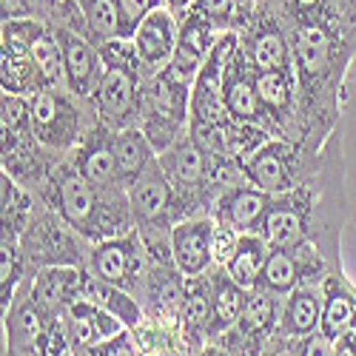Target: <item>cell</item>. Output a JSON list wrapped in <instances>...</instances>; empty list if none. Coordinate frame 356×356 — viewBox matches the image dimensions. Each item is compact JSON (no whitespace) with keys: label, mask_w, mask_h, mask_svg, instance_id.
I'll return each mask as SVG.
<instances>
[{"label":"cell","mask_w":356,"mask_h":356,"mask_svg":"<svg viewBox=\"0 0 356 356\" xmlns=\"http://www.w3.org/2000/svg\"><path fill=\"white\" fill-rule=\"evenodd\" d=\"M271 200L274 194L262 191L251 183L240 186V188H231L225 191L211 209V217L217 225H228L240 234H257L265 214L271 209Z\"/></svg>","instance_id":"cell-16"},{"label":"cell","mask_w":356,"mask_h":356,"mask_svg":"<svg viewBox=\"0 0 356 356\" xmlns=\"http://www.w3.org/2000/svg\"><path fill=\"white\" fill-rule=\"evenodd\" d=\"M20 245L26 257V274L35 277L40 268H49V265H77V268H86L95 243L80 236L69 222H63L40 200L32 222L20 234Z\"/></svg>","instance_id":"cell-4"},{"label":"cell","mask_w":356,"mask_h":356,"mask_svg":"<svg viewBox=\"0 0 356 356\" xmlns=\"http://www.w3.org/2000/svg\"><path fill=\"white\" fill-rule=\"evenodd\" d=\"M66 319H69V339H72L74 353H83V350L95 348V345L126 331L123 319H117L114 314H108V311H103L92 302H86V300H77L69 308Z\"/></svg>","instance_id":"cell-18"},{"label":"cell","mask_w":356,"mask_h":356,"mask_svg":"<svg viewBox=\"0 0 356 356\" xmlns=\"http://www.w3.org/2000/svg\"><path fill=\"white\" fill-rule=\"evenodd\" d=\"M72 163L88 183L100 191H120V171L114 157V131L103 123H95L83 134V140L72 148ZM126 191V188H123Z\"/></svg>","instance_id":"cell-10"},{"label":"cell","mask_w":356,"mask_h":356,"mask_svg":"<svg viewBox=\"0 0 356 356\" xmlns=\"http://www.w3.org/2000/svg\"><path fill=\"white\" fill-rule=\"evenodd\" d=\"M191 86L194 83H188L171 69L143 77L137 126L152 140L157 154L191 129Z\"/></svg>","instance_id":"cell-2"},{"label":"cell","mask_w":356,"mask_h":356,"mask_svg":"<svg viewBox=\"0 0 356 356\" xmlns=\"http://www.w3.org/2000/svg\"><path fill=\"white\" fill-rule=\"evenodd\" d=\"M191 12L211 20L217 29H231L236 20V12H240V0H194Z\"/></svg>","instance_id":"cell-30"},{"label":"cell","mask_w":356,"mask_h":356,"mask_svg":"<svg viewBox=\"0 0 356 356\" xmlns=\"http://www.w3.org/2000/svg\"><path fill=\"white\" fill-rule=\"evenodd\" d=\"M32 57L40 69V80H43V92L46 88H66V63H63V49L60 40H57L54 29H46V32L35 40L32 46Z\"/></svg>","instance_id":"cell-27"},{"label":"cell","mask_w":356,"mask_h":356,"mask_svg":"<svg viewBox=\"0 0 356 356\" xmlns=\"http://www.w3.org/2000/svg\"><path fill=\"white\" fill-rule=\"evenodd\" d=\"M322 305H325V288L322 285H300L291 291L282 300L280 311V337L291 339H302L314 331H319V319H322Z\"/></svg>","instance_id":"cell-19"},{"label":"cell","mask_w":356,"mask_h":356,"mask_svg":"<svg viewBox=\"0 0 356 356\" xmlns=\"http://www.w3.org/2000/svg\"><path fill=\"white\" fill-rule=\"evenodd\" d=\"M322 163V148L311 152L308 145L293 143L285 137H271L265 140L257 152L243 163L251 186L268 191V194H282L316 174Z\"/></svg>","instance_id":"cell-5"},{"label":"cell","mask_w":356,"mask_h":356,"mask_svg":"<svg viewBox=\"0 0 356 356\" xmlns=\"http://www.w3.org/2000/svg\"><path fill=\"white\" fill-rule=\"evenodd\" d=\"M35 194L88 243L114 240V236H123L137 228L129 205V191L95 188L74 168L69 154L51 165L49 177L43 186L35 188Z\"/></svg>","instance_id":"cell-1"},{"label":"cell","mask_w":356,"mask_h":356,"mask_svg":"<svg viewBox=\"0 0 356 356\" xmlns=\"http://www.w3.org/2000/svg\"><path fill=\"white\" fill-rule=\"evenodd\" d=\"M300 285H302V271H300V262H296V257L288 248H271L268 259H265V265H262V274H259L257 288H262V291L280 296V300H285V296L291 291H296Z\"/></svg>","instance_id":"cell-26"},{"label":"cell","mask_w":356,"mask_h":356,"mask_svg":"<svg viewBox=\"0 0 356 356\" xmlns=\"http://www.w3.org/2000/svg\"><path fill=\"white\" fill-rule=\"evenodd\" d=\"M77 356H140V348L134 342L131 328H126L123 334H117V337H111V339H106V342H100L95 348H88V350H83Z\"/></svg>","instance_id":"cell-31"},{"label":"cell","mask_w":356,"mask_h":356,"mask_svg":"<svg viewBox=\"0 0 356 356\" xmlns=\"http://www.w3.org/2000/svg\"><path fill=\"white\" fill-rule=\"evenodd\" d=\"M86 268L111 285L126 288L140 300L145 277H148V254H145L140 231L134 228L123 236H114V240L95 243Z\"/></svg>","instance_id":"cell-6"},{"label":"cell","mask_w":356,"mask_h":356,"mask_svg":"<svg viewBox=\"0 0 356 356\" xmlns=\"http://www.w3.org/2000/svg\"><path fill=\"white\" fill-rule=\"evenodd\" d=\"M97 51H100L103 69H129V72L145 74V69H143V63H140V54H137V46H134L131 38H111V40H103V43H97Z\"/></svg>","instance_id":"cell-29"},{"label":"cell","mask_w":356,"mask_h":356,"mask_svg":"<svg viewBox=\"0 0 356 356\" xmlns=\"http://www.w3.org/2000/svg\"><path fill=\"white\" fill-rule=\"evenodd\" d=\"M157 6H163V0H120L123 12V38H131L134 29L143 23L145 15H152Z\"/></svg>","instance_id":"cell-33"},{"label":"cell","mask_w":356,"mask_h":356,"mask_svg":"<svg viewBox=\"0 0 356 356\" xmlns=\"http://www.w3.org/2000/svg\"><path fill=\"white\" fill-rule=\"evenodd\" d=\"M214 217H188L171 225V254L174 265L186 280H200L214 268Z\"/></svg>","instance_id":"cell-9"},{"label":"cell","mask_w":356,"mask_h":356,"mask_svg":"<svg viewBox=\"0 0 356 356\" xmlns=\"http://www.w3.org/2000/svg\"><path fill=\"white\" fill-rule=\"evenodd\" d=\"M129 205L137 231H171L180 222V202L171 180L165 177L160 160L148 165V171L129 188Z\"/></svg>","instance_id":"cell-7"},{"label":"cell","mask_w":356,"mask_h":356,"mask_svg":"<svg viewBox=\"0 0 356 356\" xmlns=\"http://www.w3.org/2000/svg\"><path fill=\"white\" fill-rule=\"evenodd\" d=\"M114 157H117V171H120V183L129 191L148 171V165L157 160V152L140 126H129L114 131Z\"/></svg>","instance_id":"cell-22"},{"label":"cell","mask_w":356,"mask_h":356,"mask_svg":"<svg viewBox=\"0 0 356 356\" xmlns=\"http://www.w3.org/2000/svg\"><path fill=\"white\" fill-rule=\"evenodd\" d=\"M268 254H271V245L265 243L259 234H243L240 236V248H236V254L225 265V271L236 285H243L245 291H254Z\"/></svg>","instance_id":"cell-25"},{"label":"cell","mask_w":356,"mask_h":356,"mask_svg":"<svg viewBox=\"0 0 356 356\" xmlns=\"http://www.w3.org/2000/svg\"><path fill=\"white\" fill-rule=\"evenodd\" d=\"M57 40H60L63 49V63H66V86L69 92L80 100H92L100 77H103V60L100 51L95 49L92 38L80 35L77 29L69 26H51Z\"/></svg>","instance_id":"cell-11"},{"label":"cell","mask_w":356,"mask_h":356,"mask_svg":"<svg viewBox=\"0 0 356 356\" xmlns=\"http://www.w3.org/2000/svg\"><path fill=\"white\" fill-rule=\"evenodd\" d=\"M83 20L88 26L95 40H111V38H123V12H120V0H77Z\"/></svg>","instance_id":"cell-28"},{"label":"cell","mask_w":356,"mask_h":356,"mask_svg":"<svg viewBox=\"0 0 356 356\" xmlns=\"http://www.w3.org/2000/svg\"><path fill=\"white\" fill-rule=\"evenodd\" d=\"M80 300H86V302H92V305L114 314L117 319H123L126 328H134V325H140L145 319V311H143V305H140V300L134 293H129L120 285H111V282L100 280L97 274H92L88 268L83 271Z\"/></svg>","instance_id":"cell-21"},{"label":"cell","mask_w":356,"mask_h":356,"mask_svg":"<svg viewBox=\"0 0 356 356\" xmlns=\"http://www.w3.org/2000/svg\"><path fill=\"white\" fill-rule=\"evenodd\" d=\"M322 288H325V305H322L319 331L337 342L356 325V288L348 282L342 271H334L322 282Z\"/></svg>","instance_id":"cell-20"},{"label":"cell","mask_w":356,"mask_h":356,"mask_svg":"<svg viewBox=\"0 0 356 356\" xmlns=\"http://www.w3.org/2000/svg\"><path fill=\"white\" fill-rule=\"evenodd\" d=\"M240 231H234L228 225H217L214 231V243H211V251H214V268H225L231 262V257L240 248Z\"/></svg>","instance_id":"cell-32"},{"label":"cell","mask_w":356,"mask_h":356,"mask_svg":"<svg viewBox=\"0 0 356 356\" xmlns=\"http://www.w3.org/2000/svg\"><path fill=\"white\" fill-rule=\"evenodd\" d=\"M243 51L257 72H274V69H291V38L288 29L271 17H254L245 32L240 35Z\"/></svg>","instance_id":"cell-15"},{"label":"cell","mask_w":356,"mask_h":356,"mask_svg":"<svg viewBox=\"0 0 356 356\" xmlns=\"http://www.w3.org/2000/svg\"><path fill=\"white\" fill-rule=\"evenodd\" d=\"M143 77L145 74L129 72V69H103L100 86L92 97L97 120L103 126H108L111 131L137 126V103H140Z\"/></svg>","instance_id":"cell-8"},{"label":"cell","mask_w":356,"mask_h":356,"mask_svg":"<svg viewBox=\"0 0 356 356\" xmlns=\"http://www.w3.org/2000/svg\"><path fill=\"white\" fill-rule=\"evenodd\" d=\"M163 6H168L174 15H177V12H191L194 0H163Z\"/></svg>","instance_id":"cell-36"},{"label":"cell","mask_w":356,"mask_h":356,"mask_svg":"<svg viewBox=\"0 0 356 356\" xmlns=\"http://www.w3.org/2000/svg\"><path fill=\"white\" fill-rule=\"evenodd\" d=\"M222 100H225V108L231 114V120H236V123H254V126L268 129L262 103H259V95H257V69L251 66V60L243 51V40H240V49L234 51V57L225 66V74H222Z\"/></svg>","instance_id":"cell-12"},{"label":"cell","mask_w":356,"mask_h":356,"mask_svg":"<svg viewBox=\"0 0 356 356\" xmlns=\"http://www.w3.org/2000/svg\"><path fill=\"white\" fill-rule=\"evenodd\" d=\"M177 38H180V26H177V15L168 6H157L152 15L143 17V23L134 29L131 40L137 46L145 77L165 72L171 66L177 51Z\"/></svg>","instance_id":"cell-13"},{"label":"cell","mask_w":356,"mask_h":356,"mask_svg":"<svg viewBox=\"0 0 356 356\" xmlns=\"http://www.w3.org/2000/svg\"><path fill=\"white\" fill-rule=\"evenodd\" d=\"M222 29H217L211 20H205L197 12H188V20L180 26V38H177V51L171 60V72H177L180 77H186L188 83H194L197 72L202 69V63L209 60V54L217 43V35Z\"/></svg>","instance_id":"cell-17"},{"label":"cell","mask_w":356,"mask_h":356,"mask_svg":"<svg viewBox=\"0 0 356 356\" xmlns=\"http://www.w3.org/2000/svg\"><path fill=\"white\" fill-rule=\"evenodd\" d=\"M29 12L26 0H3V20H17Z\"/></svg>","instance_id":"cell-34"},{"label":"cell","mask_w":356,"mask_h":356,"mask_svg":"<svg viewBox=\"0 0 356 356\" xmlns=\"http://www.w3.org/2000/svg\"><path fill=\"white\" fill-rule=\"evenodd\" d=\"M194 356H234L225 345H220V342H209V345H205L200 353H194Z\"/></svg>","instance_id":"cell-35"},{"label":"cell","mask_w":356,"mask_h":356,"mask_svg":"<svg viewBox=\"0 0 356 356\" xmlns=\"http://www.w3.org/2000/svg\"><path fill=\"white\" fill-rule=\"evenodd\" d=\"M97 120L92 100H80L66 88H46L32 95V134L54 154H72V148Z\"/></svg>","instance_id":"cell-3"},{"label":"cell","mask_w":356,"mask_h":356,"mask_svg":"<svg viewBox=\"0 0 356 356\" xmlns=\"http://www.w3.org/2000/svg\"><path fill=\"white\" fill-rule=\"evenodd\" d=\"M209 291H211V308H214V328H211V342L231 331L240 322L245 302H248V291L243 285H236L225 268H211L209 271Z\"/></svg>","instance_id":"cell-23"},{"label":"cell","mask_w":356,"mask_h":356,"mask_svg":"<svg viewBox=\"0 0 356 356\" xmlns=\"http://www.w3.org/2000/svg\"><path fill=\"white\" fill-rule=\"evenodd\" d=\"M26 257L20 236L12 231H0V311H9L20 285L26 282Z\"/></svg>","instance_id":"cell-24"},{"label":"cell","mask_w":356,"mask_h":356,"mask_svg":"<svg viewBox=\"0 0 356 356\" xmlns=\"http://www.w3.org/2000/svg\"><path fill=\"white\" fill-rule=\"evenodd\" d=\"M3 356H12V353H3Z\"/></svg>","instance_id":"cell-37"},{"label":"cell","mask_w":356,"mask_h":356,"mask_svg":"<svg viewBox=\"0 0 356 356\" xmlns=\"http://www.w3.org/2000/svg\"><path fill=\"white\" fill-rule=\"evenodd\" d=\"M83 271L77 265H49L35 277H26V291L43 314H66L80 300Z\"/></svg>","instance_id":"cell-14"}]
</instances>
